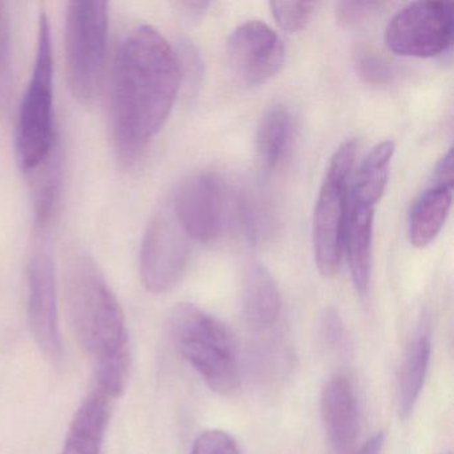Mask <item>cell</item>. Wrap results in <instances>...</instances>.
<instances>
[{
    "mask_svg": "<svg viewBox=\"0 0 454 454\" xmlns=\"http://www.w3.org/2000/svg\"><path fill=\"white\" fill-rule=\"evenodd\" d=\"M292 135L291 114L284 106H273L260 119L256 135V158L260 168L270 172L278 166Z\"/></svg>",
    "mask_w": 454,
    "mask_h": 454,
    "instance_id": "obj_19",
    "label": "cell"
},
{
    "mask_svg": "<svg viewBox=\"0 0 454 454\" xmlns=\"http://www.w3.org/2000/svg\"><path fill=\"white\" fill-rule=\"evenodd\" d=\"M453 2H414L387 23L385 42L397 55L432 58L453 42Z\"/></svg>",
    "mask_w": 454,
    "mask_h": 454,
    "instance_id": "obj_7",
    "label": "cell"
},
{
    "mask_svg": "<svg viewBox=\"0 0 454 454\" xmlns=\"http://www.w3.org/2000/svg\"><path fill=\"white\" fill-rule=\"evenodd\" d=\"M39 232L27 268L28 323L39 349L51 363L63 358L57 280L50 243Z\"/></svg>",
    "mask_w": 454,
    "mask_h": 454,
    "instance_id": "obj_10",
    "label": "cell"
},
{
    "mask_svg": "<svg viewBox=\"0 0 454 454\" xmlns=\"http://www.w3.org/2000/svg\"><path fill=\"white\" fill-rule=\"evenodd\" d=\"M34 176L33 201L35 227L44 232L57 211L63 183V158L59 145H55L49 158L31 172Z\"/></svg>",
    "mask_w": 454,
    "mask_h": 454,
    "instance_id": "obj_18",
    "label": "cell"
},
{
    "mask_svg": "<svg viewBox=\"0 0 454 454\" xmlns=\"http://www.w3.org/2000/svg\"><path fill=\"white\" fill-rule=\"evenodd\" d=\"M393 153L395 143L392 140H385L372 148L356 174L349 196L379 204L387 184Z\"/></svg>",
    "mask_w": 454,
    "mask_h": 454,
    "instance_id": "obj_20",
    "label": "cell"
},
{
    "mask_svg": "<svg viewBox=\"0 0 454 454\" xmlns=\"http://www.w3.org/2000/svg\"><path fill=\"white\" fill-rule=\"evenodd\" d=\"M376 206L377 204L348 195L344 249L347 252L353 284L360 294H365L371 275L372 239Z\"/></svg>",
    "mask_w": 454,
    "mask_h": 454,
    "instance_id": "obj_12",
    "label": "cell"
},
{
    "mask_svg": "<svg viewBox=\"0 0 454 454\" xmlns=\"http://www.w3.org/2000/svg\"><path fill=\"white\" fill-rule=\"evenodd\" d=\"M384 433H377L371 440L364 443L363 448L356 454H381L382 446H384Z\"/></svg>",
    "mask_w": 454,
    "mask_h": 454,
    "instance_id": "obj_28",
    "label": "cell"
},
{
    "mask_svg": "<svg viewBox=\"0 0 454 454\" xmlns=\"http://www.w3.org/2000/svg\"><path fill=\"white\" fill-rule=\"evenodd\" d=\"M14 70H12V18L7 4L0 2V111L9 107L12 99Z\"/></svg>",
    "mask_w": 454,
    "mask_h": 454,
    "instance_id": "obj_22",
    "label": "cell"
},
{
    "mask_svg": "<svg viewBox=\"0 0 454 454\" xmlns=\"http://www.w3.org/2000/svg\"><path fill=\"white\" fill-rule=\"evenodd\" d=\"M228 192L214 172H198L180 183L169 203L188 238L200 243L220 238L231 216Z\"/></svg>",
    "mask_w": 454,
    "mask_h": 454,
    "instance_id": "obj_9",
    "label": "cell"
},
{
    "mask_svg": "<svg viewBox=\"0 0 454 454\" xmlns=\"http://www.w3.org/2000/svg\"><path fill=\"white\" fill-rule=\"evenodd\" d=\"M321 416L334 450L349 449L357 434L358 417L355 392L345 377H334L324 387Z\"/></svg>",
    "mask_w": 454,
    "mask_h": 454,
    "instance_id": "obj_13",
    "label": "cell"
},
{
    "mask_svg": "<svg viewBox=\"0 0 454 454\" xmlns=\"http://www.w3.org/2000/svg\"><path fill=\"white\" fill-rule=\"evenodd\" d=\"M453 187L432 183L419 195L409 219V238L417 248L429 246L442 230L450 211Z\"/></svg>",
    "mask_w": 454,
    "mask_h": 454,
    "instance_id": "obj_17",
    "label": "cell"
},
{
    "mask_svg": "<svg viewBox=\"0 0 454 454\" xmlns=\"http://www.w3.org/2000/svg\"><path fill=\"white\" fill-rule=\"evenodd\" d=\"M381 9L377 2H340L336 4V20L344 27L364 23Z\"/></svg>",
    "mask_w": 454,
    "mask_h": 454,
    "instance_id": "obj_26",
    "label": "cell"
},
{
    "mask_svg": "<svg viewBox=\"0 0 454 454\" xmlns=\"http://www.w3.org/2000/svg\"><path fill=\"white\" fill-rule=\"evenodd\" d=\"M108 35L106 2H71L66 20V70L71 94L89 103L105 70Z\"/></svg>",
    "mask_w": 454,
    "mask_h": 454,
    "instance_id": "obj_5",
    "label": "cell"
},
{
    "mask_svg": "<svg viewBox=\"0 0 454 454\" xmlns=\"http://www.w3.org/2000/svg\"><path fill=\"white\" fill-rule=\"evenodd\" d=\"M453 150H449L448 153L441 159L440 163L435 167L434 175H433V183H434V184H442L453 187Z\"/></svg>",
    "mask_w": 454,
    "mask_h": 454,
    "instance_id": "obj_27",
    "label": "cell"
},
{
    "mask_svg": "<svg viewBox=\"0 0 454 454\" xmlns=\"http://www.w3.org/2000/svg\"><path fill=\"white\" fill-rule=\"evenodd\" d=\"M356 158L355 140H345L329 161L313 216V247L324 278L336 275L344 251L349 175Z\"/></svg>",
    "mask_w": 454,
    "mask_h": 454,
    "instance_id": "obj_6",
    "label": "cell"
},
{
    "mask_svg": "<svg viewBox=\"0 0 454 454\" xmlns=\"http://www.w3.org/2000/svg\"><path fill=\"white\" fill-rule=\"evenodd\" d=\"M356 73L371 86H384L392 79V68L380 52L368 44H357L353 51Z\"/></svg>",
    "mask_w": 454,
    "mask_h": 454,
    "instance_id": "obj_23",
    "label": "cell"
},
{
    "mask_svg": "<svg viewBox=\"0 0 454 454\" xmlns=\"http://www.w3.org/2000/svg\"><path fill=\"white\" fill-rule=\"evenodd\" d=\"M231 70L246 86L267 83L283 67L286 47L278 34L262 20H247L227 42Z\"/></svg>",
    "mask_w": 454,
    "mask_h": 454,
    "instance_id": "obj_11",
    "label": "cell"
},
{
    "mask_svg": "<svg viewBox=\"0 0 454 454\" xmlns=\"http://www.w3.org/2000/svg\"><path fill=\"white\" fill-rule=\"evenodd\" d=\"M241 309L254 328L273 325L280 315L281 299L278 284L264 265L251 262L241 281Z\"/></svg>",
    "mask_w": 454,
    "mask_h": 454,
    "instance_id": "obj_15",
    "label": "cell"
},
{
    "mask_svg": "<svg viewBox=\"0 0 454 454\" xmlns=\"http://www.w3.org/2000/svg\"><path fill=\"white\" fill-rule=\"evenodd\" d=\"M66 297L74 333L91 364L97 387L119 397L131 376L126 318L102 270L81 249L68 254Z\"/></svg>",
    "mask_w": 454,
    "mask_h": 454,
    "instance_id": "obj_2",
    "label": "cell"
},
{
    "mask_svg": "<svg viewBox=\"0 0 454 454\" xmlns=\"http://www.w3.org/2000/svg\"><path fill=\"white\" fill-rule=\"evenodd\" d=\"M432 355L429 323L422 320L414 331L401 365L398 380V413L406 419L416 408L424 387Z\"/></svg>",
    "mask_w": 454,
    "mask_h": 454,
    "instance_id": "obj_16",
    "label": "cell"
},
{
    "mask_svg": "<svg viewBox=\"0 0 454 454\" xmlns=\"http://www.w3.org/2000/svg\"><path fill=\"white\" fill-rule=\"evenodd\" d=\"M270 6L276 23L288 33L304 30L316 9L313 2H272Z\"/></svg>",
    "mask_w": 454,
    "mask_h": 454,
    "instance_id": "obj_24",
    "label": "cell"
},
{
    "mask_svg": "<svg viewBox=\"0 0 454 454\" xmlns=\"http://www.w3.org/2000/svg\"><path fill=\"white\" fill-rule=\"evenodd\" d=\"M231 209L248 240L256 243L270 232V209L254 190H239L231 196Z\"/></svg>",
    "mask_w": 454,
    "mask_h": 454,
    "instance_id": "obj_21",
    "label": "cell"
},
{
    "mask_svg": "<svg viewBox=\"0 0 454 454\" xmlns=\"http://www.w3.org/2000/svg\"><path fill=\"white\" fill-rule=\"evenodd\" d=\"M190 454H240V450L232 435L211 429L196 438Z\"/></svg>",
    "mask_w": 454,
    "mask_h": 454,
    "instance_id": "obj_25",
    "label": "cell"
},
{
    "mask_svg": "<svg viewBox=\"0 0 454 454\" xmlns=\"http://www.w3.org/2000/svg\"><path fill=\"white\" fill-rule=\"evenodd\" d=\"M188 239L167 201L151 219L140 251V276L148 291L164 294L176 286L187 267Z\"/></svg>",
    "mask_w": 454,
    "mask_h": 454,
    "instance_id": "obj_8",
    "label": "cell"
},
{
    "mask_svg": "<svg viewBox=\"0 0 454 454\" xmlns=\"http://www.w3.org/2000/svg\"><path fill=\"white\" fill-rule=\"evenodd\" d=\"M168 329L175 348L215 392L228 395L239 384L238 345L230 329L190 302L169 313Z\"/></svg>",
    "mask_w": 454,
    "mask_h": 454,
    "instance_id": "obj_3",
    "label": "cell"
},
{
    "mask_svg": "<svg viewBox=\"0 0 454 454\" xmlns=\"http://www.w3.org/2000/svg\"><path fill=\"white\" fill-rule=\"evenodd\" d=\"M57 145L54 129V62L50 20L39 17L35 65L23 95L18 119L17 153L20 167L31 174Z\"/></svg>",
    "mask_w": 454,
    "mask_h": 454,
    "instance_id": "obj_4",
    "label": "cell"
},
{
    "mask_svg": "<svg viewBox=\"0 0 454 454\" xmlns=\"http://www.w3.org/2000/svg\"><path fill=\"white\" fill-rule=\"evenodd\" d=\"M179 58L151 26H137L119 44L111 79V132L116 155L132 167L163 129L179 91Z\"/></svg>",
    "mask_w": 454,
    "mask_h": 454,
    "instance_id": "obj_1",
    "label": "cell"
},
{
    "mask_svg": "<svg viewBox=\"0 0 454 454\" xmlns=\"http://www.w3.org/2000/svg\"><path fill=\"white\" fill-rule=\"evenodd\" d=\"M111 397L95 387L71 421L62 454H100L110 419Z\"/></svg>",
    "mask_w": 454,
    "mask_h": 454,
    "instance_id": "obj_14",
    "label": "cell"
}]
</instances>
